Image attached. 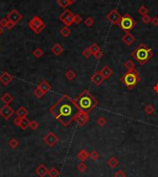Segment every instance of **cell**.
<instances>
[{
  "label": "cell",
  "instance_id": "6da1fadb",
  "mask_svg": "<svg viewBox=\"0 0 158 177\" xmlns=\"http://www.w3.org/2000/svg\"><path fill=\"white\" fill-rule=\"evenodd\" d=\"M49 111L55 119L67 127L74 121L80 109L75 99H72L68 95H64L49 108Z\"/></svg>",
  "mask_w": 158,
  "mask_h": 177
},
{
  "label": "cell",
  "instance_id": "7a4b0ae2",
  "mask_svg": "<svg viewBox=\"0 0 158 177\" xmlns=\"http://www.w3.org/2000/svg\"><path fill=\"white\" fill-rule=\"evenodd\" d=\"M75 102H76L80 111L89 113L95 108L97 100L89 91L85 90L78 96V97L75 99Z\"/></svg>",
  "mask_w": 158,
  "mask_h": 177
},
{
  "label": "cell",
  "instance_id": "3957f363",
  "mask_svg": "<svg viewBox=\"0 0 158 177\" xmlns=\"http://www.w3.org/2000/svg\"><path fill=\"white\" fill-rule=\"evenodd\" d=\"M131 56L141 65L145 64L150 58L153 57V51L148 48L144 44H140L134 51L132 52Z\"/></svg>",
  "mask_w": 158,
  "mask_h": 177
},
{
  "label": "cell",
  "instance_id": "277c9868",
  "mask_svg": "<svg viewBox=\"0 0 158 177\" xmlns=\"http://www.w3.org/2000/svg\"><path fill=\"white\" fill-rule=\"evenodd\" d=\"M120 80L123 82L125 86L130 89V88L134 87L138 83V82L140 80V76H139L138 72H136L135 70L134 71H128L120 78Z\"/></svg>",
  "mask_w": 158,
  "mask_h": 177
},
{
  "label": "cell",
  "instance_id": "5b68a950",
  "mask_svg": "<svg viewBox=\"0 0 158 177\" xmlns=\"http://www.w3.org/2000/svg\"><path fill=\"white\" fill-rule=\"evenodd\" d=\"M118 25L121 30H123L125 32H129V31L134 28L136 22L131 16H129V14H125L121 17V20Z\"/></svg>",
  "mask_w": 158,
  "mask_h": 177
},
{
  "label": "cell",
  "instance_id": "8992f818",
  "mask_svg": "<svg viewBox=\"0 0 158 177\" xmlns=\"http://www.w3.org/2000/svg\"><path fill=\"white\" fill-rule=\"evenodd\" d=\"M29 27L34 33L39 35V33L45 28V23L41 18H39L38 16H34L29 21Z\"/></svg>",
  "mask_w": 158,
  "mask_h": 177
},
{
  "label": "cell",
  "instance_id": "52a82bcc",
  "mask_svg": "<svg viewBox=\"0 0 158 177\" xmlns=\"http://www.w3.org/2000/svg\"><path fill=\"white\" fill-rule=\"evenodd\" d=\"M74 16L75 15L69 10H66L60 14L59 20L65 24V26L69 27L74 23Z\"/></svg>",
  "mask_w": 158,
  "mask_h": 177
},
{
  "label": "cell",
  "instance_id": "ba28073f",
  "mask_svg": "<svg viewBox=\"0 0 158 177\" xmlns=\"http://www.w3.org/2000/svg\"><path fill=\"white\" fill-rule=\"evenodd\" d=\"M121 17L122 16L120 15V13L118 10H112L109 13L106 15V20L109 22H111L112 24L118 25L120 22Z\"/></svg>",
  "mask_w": 158,
  "mask_h": 177
},
{
  "label": "cell",
  "instance_id": "9c48e42d",
  "mask_svg": "<svg viewBox=\"0 0 158 177\" xmlns=\"http://www.w3.org/2000/svg\"><path fill=\"white\" fill-rule=\"evenodd\" d=\"M44 141H45V143L48 147L53 148V147H55L57 144V142L59 141V138H58L54 133L50 132L44 137Z\"/></svg>",
  "mask_w": 158,
  "mask_h": 177
},
{
  "label": "cell",
  "instance_id": "30bf717a",
  "mask_svg": "<svg viewBox=\"0 0 158 177\" xmlns=\"http://www.w3.org/2000/svg\"><path fill=\"white\" fill-rule=\"evenodd\" d=\"M7 18L8 19V21H10L14 22L15 24H17V23H19L20 21H21V20L23 19V17L18 10H12L10 13L7 14Z\"/></svg>",
  "mask_w": 158,
  "mask_h": 177
},
{
  "label": "cell",
  "instance_id": "8fae6325",
  "mask_svg": "<svg viewBox=\"0 0 158 177\" xmlns=\"http://www.w3.org/2000/svg\"><path fill=\"white\" fill-rule=\"evenodd\" d=\"M74 121L78 123L79 126H83L88 121H89V116H88V113L86 112H82V111H80L76 117H75Z\"/></svg>",
  "mask_w": 158,
  "mask_h": 177
},
{
  "label": "cell",
  "instance_id": "7c38bea8",
  "mask_svg": "<svg viewBox=\"0 0 158 177\" xmlns=\"http://www.w3.org/2000/svg\"><path fill=\"white\" fill-rule=\"evenodd\" d=\"M13 114H14V111L10 106L5 105L0 108V115H1L5 120H8Z\"/></svg>",
  "mask_w": 158,
  "mask_h": 177
},
{
  "label": "cell",
  "instance_id": "4fadbf2b",
  "mask_svg": "<svg viewBox=\"0 0 158 177\" xmlns=\"http://www.w3.org/2000/svg\"><path fill=\"white\" fill-rule=\"evenodd\" d=\"M105 80V79L104 78V76L101 74V72H95L93 74V76L91 77V83H94V85L97 86H101Z\"/></svg>",
  "mask_w": 158,
  "mask_h": 177
},
{
  "label": "cell",
  "instance_id": "5bb4252c",
  "mask_svg": "<svg viewBox=\"0 0 158 177\" xmlns=\"http://www.w3.org/2000/svg\"><path fill=\"white\" fill-rule=\"evenodd\" d=\"M12 80H13V76L8 72H5L0 75V82L2 83V85H4L6 86L10 85V83L12 82Z\"/></svg>",
  "mask_w": 158,
  "mask_h": 177
},
{
  "label": "cell",
  "instance_id": "9a60e30c",
  "mask_svg": "<svg viewBox=\"0 0 158 177\" xmlns=\"http://www.w3.org/2000/svg\"><path fill=\"white\" fill-rule=\"evenodd\" d=\"M48 171L49 169H47L46 166L44 164H40L35 170V173L40 176V177H45V175L48 174Z\"/></svg>",
  "mask_w": 158,
  "mask_h": 177
},
{
  "label": "cell",
  "instance_id": "2e32d148",
  "mask_svg": "<svg viewBox=\"0 0 158 177\" xmlns=\"http://www.w3.org/2000/svg\"><path fill=\"white\" fill-rule=\"evenodd\" d=\"M122 41L127 46H130L133 42L135 41V37H134V35H131L130 32H126L124 35V36L122 37Z\"/></svg>",
  "mask_w": 158,
  "mask_h": 177
},
{
  "label": "cell",
  "instance_id": "e0dca14e",
  "mask_svg": "<svg viewBox=\"0 0 158 177\" xmlns=\"http://www.w3.org/2000/svg\"><path fill=\"white\" fill-rule=\"evenodd\" d=\"M37 86L45 93V95L46 94V93H47L48 91H50V89H51V86H50L49 83H48L46 81H45V80L42 81Z\"/></svg>",
  "mask_w": 158,
  "mask_h": 177
},
{
  "label": "cell",
  "instance_id": "ac0fdd59",
  "mask_svg": "<svg viewBox=\"0 0 158 177\" xmlns=\"http://www.w3.org/2000/svg\"><path fill=\"white\" fill-rule=\"evenodd\" d=\"M51 50H52V52L54 53V55H56V56H60V55L62 54V52L64 51V48H63V46H62L60 44H55V45L52 46Z\"/></svg>",
  "mask_w": 158,
  "mask_h": 177
},
{
  "label": "cell",
  "instance_id": "d6986e66",
  "mask_svg": "<svg viewBox=\"0 0 158 177\" xmlns=\"http://www.w3.org/2000/svg\"><path fill=\"white\" fill-rule=\"evenodd\" d=\"M78 159H80V162H84L85 161H87V159L90 158V154L88 153V151L85 150V149H81L80 152L78 153Z\"/></svg>",
  "mask_w": 158,
  "mask_h": 177
},
{
  "label": "cell",
  "instance_id": "ffe728a7",
  "mask_svg": "<svg viewBox=\"0 0 158 177\" xmlns=\"http://www.w3.org/2000/svg\"><path fill=\"white\" fill-rule=\"evenodd\" d=\"M100 72H101V74L103 75L105 79H108L113 74V72L109 68V66H105L104 68L101 71H100Z\"/></svg>",
  "mask_w": 158,
  "mask_h": 177
},
{
  "label": "cell",
  "instance_id": "44dd1931",
  "mask_svg": "<svg viewBox=\"0 0 158 177\" xmlns=\"http://www.w3.org/2000/svg\"><path fill=\"white\" fill-rule=\"evenodd\" d=\"M30 122L31 121L28 119L27 117L21 118L20 121V128H21V130H26L30 127Z\"/></svg>",
  "mask_w": 158,
  "mask_h": 177
},
{
  "label": "cell",
  "instance_id": "7402d4cb",
  "mask_svg": "<svg viewBox=\"0 0 158 177\" xmlns=\"http://www.w3.org/2000/svg\"><path fill=\"white\" fill-rule=\"evenodd\" d=\"M29 111L28 109L25 108V107H20L18 108V111H16V114L18 117H20V118H24V117H27Z\"/></svg>",
  "mask_w": 158,
  "mask_h": 177
},
{
  "label": "cell",
  "instance_id": "603a6c76",
  "mask_svg": "<svg viewBox=\"0 0 158 177\" xmlns=\"http://www.w3.org/2000/svg\"><path fill=\"white\" fill-rule=\"evenodd\" d=\"M119 164V162L116 159L115 157H111L107 161V165L109 166L110 168H112V169H115L116 167H118Z\"/></svg>",
  "mask_w": 158,
  "mask_h": 177
},
{
  "label": "cell",
  "instance_id": "cb8c5ba5",
  "mask_svg": "<svg viewBox=\"0 0 158 177\" xmlns=\"http://www.w3.org/2000/svg\"><path fill=\"white\" fill-rule=\"evenodd\" d=\"M1 100L3 101L6 105H8L10 102H12V101H13V97L10 94V93H6V94H4L1 97Z\"/></svg>",
  "mask_w": 158,
  "mask_h": 177
},
{
  "label": "cell",
  "instance_id": "d4e9b609",
  "mask_svg": "<svg viewBox=\"0 0 158 177\" xmlns=\"http://www.w3.org/2000/svg\"><path fill=\"white\" fill-rule=\"evenodd\" d=\"M47 175L49 177H58V176L60 175V173H59V171H58L56 167H52L51 169H49Z\"/></svg>",
  "mask_w": 158,
  "mask_h": 177
},
{
  "label": "cell",
  "instance_id": "484cf974",
  "mask_svg": "<svg viewBox=\"0 0 158 177\" xmlns=\"http://www.w3.org/2000/svg\"><path fill=\"white\" fill-rule=\"evenodd\" d=\"M124 67H125V69H126L127 71H134L135 64L132 60H127L126 62L124 63Z\"/></svg>",
  "mask_w": 158,
  "mask_h": 177
},
{
  "label": "cell",
  "instance_id": "4316f807",
  "mask_svg": "<svg viewBox=\"0 0 158 177\" xmlns=\"http://www.w3.org/2000/svg\"><path fill=\"white\" fill-rule=\"evenodd\" d=\"M60 33H61V35L64 36V37H68L69 36V35L71 33V30L69 29V27L68 26H64L63 28H61L60 30Z\"/></svg>",
  "mask_w": 158,
  "mask_h": 177
},
{
  "label": "cell",
  "instance_id": "83f0119b",
  "mask_svg": "<svg viewBox=\"0 0 158 177\" xmlns=\"http://www.w3.org/2000/svg\"><path fill=\"white\" fill-rule=\"evenodd\" d=\"M19 145H20V143L16 138H12V139L10 140V142H8V146H10V148H12V149H16L19 147Z\"/></svg>",
  "mask_w": 158,
  "mask_h": 177
},
{
  "label": "cell",
  "instance_id": "f1b7e54d",
  "mask_svg": "<svg viewBox=\"0 0 158 177\" xmlns=\"http://www.w3.org/2000/svg\"><path fill=\"white\" fill-rule=\"evenodd\" d=\"M66 78L68 79V80H69V81H72V80H74L75 79V77H76V72H75L74 71H71V70H69V71H68L66 72Z\"/></svg>",
  "mask_w": 158,
  "mask_h": 177
},
{
  "label": "cell",
  "instance_id": "f546056e",
  "mask_svg": "<svg viewBox=\"0 0 158 177\" xmlns=\"http://www.w3.org/2000/svg\"><path fill=\"white\" fill-rule=\"evenodd\" d=\"M32 55L34 56L36 58H40L41 57H43L44 56V51L42 50L41 48L37 47L36 49L33 50V52H32Z\"/></svg>",
  "mask_w": 158,
  "mask_h": 177
},
{
  "label": "cell",
  "instance_id": "4dcf8cb0",
  "mask_svg": "<svg viewBox=\"0 0 158 177\" xmlns=\"http://www.w3.org/2000/svg\"><path fill=\"white\" fill-rule=\"evenodd\" d=\"M33 95H34L37 98H41V97H43L45 96V93L37 86V87L34 89V91H33Z\"/></svg>",
  "mask_w": 158,
  "mask_h": 177
},
{
  "label": "cell",
  "instance_id": "1f68e13d",
  "mask_svg": "<svg viewBox=\"0 0 158 177\" xmlns=\"http://www.w3.org/2000/svg\"><path fill=\"white\" fill-rule=\"evenodd\" d=\"M144 111L146 112V114H148V115H152L154 112V106H152V105H146L145 106V108H144Z\"/></svg>",
  "mask_w": 158,
  "mask_h": 177
},
{
  "label": "cell",
  "instance_id": "d6a6232c",
  "mask_svg": "<svg viewBox=\"0 0 158 177\" xmlns=\"http://www.w3.org/2000/svg\"><path fill=\"white\" fill-rule=\"evenodd\" d=\"M90 159H91L93 162H96L97 159H99V153L97 152L96 150L91 151V152L90 153Z\"/></svg>",
  "mask_w": 158,
  "mask_h": 177
},
{
  "label": "cell",
  "instance_id": "836d02e7",
  "mask_svg": "<svg viewBox=\"0 0 158 177\" xmlns=\"http://www.w3.org/2000/svg\"><path fill=\"white\" fill-rule=\"evenodd\" d=\"M84 23H85V25L87 27H91L94 24V20L91 18V17H87V18L85 19V21H84Z\"/></svg>",
  "mask_w": 158,
  "mask_h": 177
},
{
  "label": "cell",
  "instance_id": "e575fe53",
  "mask_svg": "<svg viewBox=\"0 0 158 177\" xmlns=\"http://www.w3.org/2000/svg\"><path fill=\"white\" fill-rule=\"evenodd\" d=\"M96 123H97L99 126H101V127H103V126H105V123H106V119H105V117H103V116L99 117L98 119H97V121H96Z\"/></svg>",
  "mask_w": 158,
  "mask_h": 177
},
{
  "label": "cell",
  "instance_id": "d590c367",
  "mask_svg": "<svg viewBox=\"0 0 158 177\" xmlns=\"http://www.w3.org/2000/svg\"><path fill=\"white\" fill-rule=\"evenodd\" d=\"M57 4L60 7H63V8H66L69 5L68 0H57Z\"/></svg>",
  "mask_w": 158,
  "mask_h": 177
},
{
  "label": "cell",
  "instance_id": "8d00e7d4",
  "mask_svg": "<svg viewBox=\"0 0 158 177\" xmlns=\"http://www.w3.org/2000/svg\"><path fill=\"white\" fill-rule=\"evenodd\" d=\"M90 48H91V53H93V55L101 50V49H100V46H99L97 44H95V43H94L93 45H91V46H90Z\"/></svg>",
  "mask_w": 158,
  "mask_h": 177
},
{
  "label": "cell",
  "instance_id": "74e56055",
  "mask_svg": "<svg viewBox=\"0 0 158 177\" xmlns=\"http://www.w3.org/2000/svg\"><path fill=\"white\" fill-rule=\"evenodd\" d=\"M139 14H140L141 16H144L148 13V8L145 7V6H141L140 8H139V10H138Z\"/></svg>",
  "mask_w": 158,
  "mask_h": 177
},
{
  "label": "cell",
  "instance_id": "f35d334b",
  "mask_svg": "<svg viewBox=\"0 0 158 177\" xmlns=\"http://www.w3.org/2000/svg\"><path fill=\"white\" fill-rule=\"evenodd\" d=\"M78 170L80 172V173H84L86 170H87V165L83 162H81L79 165H78Z\"/></svg>",
  "mask_w": 158,
  "mask_h": 177
},
{
  "label": "cell",
  "instance_id": "ab89813d",
  "mask_svg": "<svg viewBox=\"0 0 158 177\" xmlns=\"http://www.w3.org/2000/svg\"><path fill=\"white\" fill-rule=\"evenodd\" d=\"M82 55L84 56L85 58H90L91 55H93V53H91V48L90 47H87V48H85L84 50H83V52H82Z\"/></svg>",
  "mask_w": 158,
  "mask_h": 177
},
{
  "label": "cell",
  "instance_id": "60d3db41",
  "mask_svg": "<svg viewBox=\"0 0 158 177\" xmlns=\"http://www.w3.org/2000/svg\"><path fill=\"white\" fill-rule=\"evenodd\" d=\"M151 21H152V19H151V17H150L149 15H144V16H143V18H141V21H143L144 24H148V23H150L151 22Z\"/></svg>",
  "mask_w": 158,
  "mask_h": 177
},
{
  "label": "cell",
  "instance_id": "b9f144b4",
  "mask_svg": "<svg viewBox=\"0 0 158 177\" xmlns=\"http://www.w3.org/2000/svg\"><path fill=\"white\" fill-rule=\"evenodd\" d=\"M8 19L7 18H3V19H1V21H0V27L1 28H7V23H8Z\"/></svg>",
  "mask_w": 158,
  "mask_h": 177
},
{
  "label": "cell",
  "instance_id": "7bdbcfd3",
  "mask_svg": "<svg viewBox=\"0 0 158 177\" xmlns=\"http://www.w3.org/2000/svg\"><path fill=\"white\" fill-rule=\"evenodd\" d=\"M30 127H31L32 130H36V129L39 127V123H38L36 121H31V122H30Z\"/></svg>",
  "mask_w": 158,
  "mask_h": 177
},
{
  "label": "cell",
  "instance_id": "ee69618b",
  "mask_svg": "<svg viewBox=\"0 0 158 177\" xmlns=\"http://www.w3.org/2000/svg\"><path fill=\"white\" fill-rule=\"evenodd\" d=\"M81 21H82V18H81L80 15L77 14V15L74 16V23L75 24H80Z\"/></svg>",
  "mask_w": 158,
  "mask_h": 177
},
{
  "label": "cell",
  "instance_id": "f6af8a7d",
  "mask_svg": "<svg viewBox=\"0 0 158 177\" xmlns=\"http://www.w3.org/2000/svg\"><path fill=\"white\" fill-rule=\"evenodd\" d=\"M115 177H127V175H126V173H125L124 171L118 170V172L115 173Z\"/></svg>",
  "mask_w": 158,
  "mask_h": 177
},
{
  "label": "cell",
  "instance_id": "bcb514c9",
  "mask_svg": "<svg viewBox=\"0 0 158 177\" xmlns=\"http://www.w3.org/2000/svg\"><path fill=\"white\" fill-rule=\"evenodd\" d=\"M20 121H21V118H20V117H17V118H15V119H14L13 123H14L16 126H18V127H20Z\"/></svg>",
  "mask_w": 158,
  "mask_h": 177
},
{
  "label": "cell",
  "instance_id": "7dc6e473",
  "mask_svg": "<svg viewBox=\"0 0 158 177\" xmlns=\"http://www.w3.org/2000/svg\"><path fill=\"white\" fill-rule=\"evenodd\" d=\"M94 57L96 58V60H100V58L103 57V52L101 51V50H100V51H98L95 54H94Z\"/></svg>",
  "mask_w": 158,
  "mask_h": 177
},
{
  "label": "cell",
  "instance_id": "c3c4849f",
  "mask_svg": "<svg viewBox=\"0 0 158 177\" xmlns=\"http://www.w3.org/2000/svg\"><path fill=\"white\" fill-rule=\"evenodd\" d=\"M151 22L153 23L154 26H158V17L157 16L154 17V18L152 19V21H151Z\"/></svg>",
  "mask_w": 158,
  "mask_h": 177
},
{
  "label": "cell",
  "instance_id": "681fc988",
  "mask_svg": "<svg viewBox=\"0 0 158 177\" xmlns=\"http://www.w3.org/2000/svg\"><path fill=\"white\" fill-rule=\"evenodd\" d=\"M15 23L14 22H11V21H8V23H7V30H12L14 27H15Z\"/></svg>",
  "mask_w": 158,
  "mask_h": 177
},
{
  "label": "cell",
  "instance_id": "f907efd6",
  "mask_svg": "<svg viewBox=\"0 0 158 177\" xmlns=\"http://www.w3.org/2000/svg\"><path fill=\"white\" fill-rule=\"evenodd\" d=\"M154 92L156 93V94H158V83H155V85L154 86Z\"/></svg>",
  "mask_w": 158,
  "mask_h": 177
},
{
  "label": "cell",
  "instance_id": "816d5d0a",
  "mask_svg": "<svg viewBox=\"0 0 158 177\" xmlns=\"http://www.w3.org/2000/svg\"><path fill=\"white\" fill-rule=\"evenodd\" d=\"M68 1H69V5H72V4H74L75 2H76V0H68Z\"/></svg>",
  "mask_w": 158,
  "mask_h": 177
},
{
  "label": "cell",
  "instance_id": "f5cc1de1",
  "mask_svg": "<svg viewBox=\"0 0 158 177\" xmlns=\"http://www.w3.org/2000/svg\"><path fill=\"white\" fill-rule=\"evenodd\" d=\"M3 32V28H1L0 27V35H1V33Z\"/></svg>",
  "mask_w": 158,
  "mask_h": 177
},
{
  "label": "cell",
  "instance_id": "db71d44e",
  "mask_svg": "<svg viewBox=\"0 0 158 177\" xmlns=\"http://www.w3.org/2000/svg\"><path fill=\"white\" fill-rule=\"evenodd\" d=\"M102 1H104V0H102Z\"/></svg>",
  "mask_w": 158,
  "mask_h": 177
}]
</instances>
